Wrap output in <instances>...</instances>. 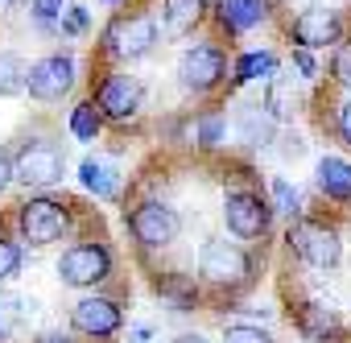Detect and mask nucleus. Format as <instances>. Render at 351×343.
Returning a JSON list of instances; mask_svg holds the SVG:
<instances>
[{
    "label": "nucleus",
    "mask_w": 351,
    "mask_h": 343,
    "mask_svg": "<svg viewBox=\"0 0 351 343\" xmlns=\"http://www.w3.org/2000/svg\"><path fill=\"white\" fill-rule=\"evenodd\" d=\"M75 87V58L71 54H46L29 67L25 75V91L38 99V104H54L62 99L66 91Z\"/></svg>",
    "instance_id": "nucleus-8"
},
{
    "label": "nucleus",
    "mask_w": 351,
    "mask_h": 343,
    "mask_svg": "<svg viewBox=\"0 0 351 343\" xmlns=\"http://www.w3.org/2000/svg\"><path fill=\"white\" fill-rule=\"evenodd\" d=\"M128 232H132V240L141 248H169L173 240H178V232H182V220H178V211H173L169 203L145 199L141 207H132Z\"/></svg>",
    "instance_id": "nucleus-1"
},
{
    "label": "nucleus",
    "mask_w": 351,
    "mask_h": 343,
    "mask_svg": "<svg viewBox=\"0 0 351 343\" xmlns=\"http://www.w3.org/2000/svg\"><path fill=\"white\" fill-rule=\"evenodd\" d=\"M95 108H99V116H112V120H128V116H136L141 112V104H145V87H141V79H132V75H108L104 83H99V91H95V99H91Z\"/></svg>",
    "instance_id": "nucleus-11"
},
{
    "label": "nucleus",
    "mask_w": 351,
    "mask_h": 343,
    "mask_svg": "<svg viewBox=\"0 0 351 343\" xmlns=\"http://www.w3.org/2000/svg\"><path fill=\"white\" fill-rule=\"evenodd\" d=\"M17 269H21V248H17L13 240H5V236H0V281L17 277Z\"/></svg>",
    "instance_id": "nucleus-27"
},
{
    "label": "nucleus",
    "mask_w": 351,
    "mask_h": 343,
    "mask_svg": "<svg viewBox=\"0 0 351 343\" xmlns=\"http://www.w3.org/2000/svg\"><path fill=\"white\" fill-rule=\"evenodd\" d=\"M199 273L211 281V285H236L248 277V257L240 244H228V240H207L203 252H199Z\"/></svg>",
    "instance_id": "nucleus-10"
},
{
    "label": "nucleus",
    "mask_w": 351,
    "mask_h": 343,
    "mask_svg": "<svg viewBox=\"0 0 351 343\" xmlns=\"http://www.w3.org/2000/svg\"><path fill=\"white\" fill-rule=\"evenodd\" d=\"M339 137H343V141L351 145V104H347V108L339 112Z\"/></svg>",
    "instance_id": "nucleus-35"
},
{
    "label": "nucleus",
    "mask_w": 351,
    "mask_h": 343,
    "mask_svg": "<svg viewBox=\"0 0 351 343\" xmlns=\"http://www.w3.org/2000/svg\"><path fill=\"white\" fill-rule=\"evenodd\" d=\"M87 25H91V13L87 9H66V13H58V29L66 34V38H83L87 34Z\"/></svg>",
    "instance_id": "nucleus-26"
},
{
    "label": "nucleus",
    "mask_w": 351,
    "mask_h": 343,
    "mask_svg": "<svg viewBox=\"0 0 351 343\" xmlns=\"http://www.w3.org/2000/svg\"><path fill=\"white\" fill-rule=\"evenodd\" d=\"M42 343H75V339L62 335V331H50V335H42Z\"/></svg>",
    "instance_id": "nucleus-36"
},
{
    "label": "nucleus",
    "mask_w": 351,
    "mask_h": 343,
    "mask_svg": "<svg viewBox=\"0 0 351 343\" xmlns=\"http://www.w3.org/2000/svg\"><path fill=\"white\" fill-rule=\"evenodd\" d=\"M99 128H104V116H99V108H95L91 99L79 104V108L71 112V137H79V141H95Z\"/></svg>",
    "instance_id": "nucleus-23"
},
{
    "label": "nucleus",
    "mask_w": 351,
    "mask_h": 343,
    "mask_svg": "<svg viewBox=\"0 0 351 343\" xmlns=\"http://www.w3.org/2000/svg\"><path fill=\"white\" fill-rule=\"evenodd\" d=\"M161 17H165V34L182 38L207 17V0H161Z\"/></svg>",
    "instance_id": "nucleus-15"
},
{
    "label": "nucleus",
    "mask_w": 351,
    "mask_h": 343,
    "mask_svg": "<svg viewBox=\"0 0 351 343\" xmlns=\"http://www.w3.org/2000/svg\"><path fill=\"white\" fill-rule=\"evenodd\" d=\"M149 335H153V331H149V327H136V331H132V339H128V343H149Z\"/></svg>",
    "instance_id": "nucleus-37"
},
{
    "label": "nucleus",
    "mask_w": 351,
    "mask_h": 343,
    "mask_svg": "<svg viewBox=\"0 0 351 343\" xmlns=\"http://www.w3.org/2000/svg\"><path fill=\"white\" fill-rule=\"evenodd\" d=\"M21 322H25V302H21L17 294H5V289H0V339H9Z\"/></svg>",
    "instance_id": "nucleus-24"
},
{
    "label": "nucleus",
    "mask_w": 351,
    "mask_h": 343,
    "mask_svg": "<svg viewBox=\"0 0 351 343\" xmlns=\"http://www.w3.org/2000/svg\"><path fill=\"white\" fill-rule=\"evenodd\" d=\"M112 273V252L95 240H83V244H71L58 261V277L75 289H87V285H99L104 277Z\"/></svg>",
    "instance_id": "nucleus-4"
},
{
    "label": "nucleus",
    "mask_w": 351,
    "mask_h": 343,
    "mask_svg": "<svg viewBox=\"0 0 351 343\" xmlns=\"http://www.w3.org/2000/svg\"><path fill=\"white\" fill-rule=\"evenodd\" d=\"M173 343H207L203 335H182V339H173Z\"/></svg>",
    "instance_id": "nucleus-38"
},
{
    "label": "nucleus",
    "mask_w": 351,
    "mask_h": 343,
    "mask_svg": "<svg viewBox=\"0 0 351 343\" xmlns=\"http://www.w3.org/2000/svg\"><path fill=\"white\" fill-rule=\"evenodd\" d=\"M104 46L112 58L120 62H136L145 58L153 46H157V21L149 13H128V17H116L108 29H104Z\"/></svg>",
    "instance_id": "nucleus-2"
},
{
    "label": "nucleus",
    "mask_w": 351,
    "mask_h": 343,
    "mask_svg": "<svg viewBox=\"0 0 351 343\" xmlns=\"http://www.w3.org/2000/svg\"><path fill=\"white\" fill-rule=\"evenodd\" d=\"M236 132H240V141H244L248 149H265L277 128H273V120H269L265 108H244L240 120H236Z\"/></svg>",
    "instance_id": "nucleus-20"
},
{
    "label": "nucleus",
    "mask_w": 351,
    "mask_h": 343,
    "mask_svg": "<svg viewBox=\"0 0 351 343\" xmlns=\"http://www.w3.org/2000/svg\"><path fill=\"white\" fill-rule=\"evenodd\" d=\"M219 137H223V116H203L199 120V145H219Z\"/></svg>",
    "instance_id": "nucleus-31"
},
{
    "label": "nucleus",
    "mask_w": 351,
    "mask_h": 343,
    "mask_svg": "<svg viewBox=\"0 0 351 343\" xmlns=\"http://www.w3.org/2000/svg\"><path fill=\"white\" fill-rule=\"evenodd\" d=\"M293 67H298V75H306V79H314V75H318V67H314L310 50H293Z\"/></svg>",
    "instance_id": "nucleus-32"
},
{
    "label": "nucleus",
    "mask_w": 351,
    "mask_h": 343,
    "mask_svg": "<svg viewBox=\"0 0 351 343\" xmlns=\"http://www.w3.org/2000/svg\"><path fill=\"white\" fill-rule=\"evenodd\" d=\"M298 104H302V95H298V83L293 79H269V87H265V112H269V120H293V112H298Z\"/></svg>",
    "instance_id": "nucleus-18"
},
{
    "label": "nucleus",
    "mask_w": 351,
    "mask_h": 343,
    "mask_svg": "<svg viewBox=\"0 0 351 343\" xmlns=\"http://www.w3.org/2000/svg\"><path fill=\"white\" fill-rule=\"evenodd\" d=\"M9 182H13V157H9V149H0V191Z\"/></svg>",
    "instance_id": "nucleus-33"
},
{
    "label": "nucleus",
    "mask_w": 351,
    "mask_h": 343,
    "mask_svg": "<svg viewBox=\"0 0 351 343\" xmlns=\"http://www.w3.org/2000/svg\"><path fill=\"white\" fill-rule=\"evenodd\" d=\"M25 75H29V67H25V58L17 50H0V99L21 95L25 91Z\"/></svg>",
    "instance_id": "nucleus-22"
},
{
    "label": "nucleus",
    "mask_w": 351,
    "mask_h": 343,
    "mask_svg": "<svg viewBox=\"0 0 351 343\" xmlns=\"http://www.w3.org/2000/svg\"><path fill=\"white\" fill-rule=\"evenodd\" d=\"M273 199H277V211H285V215L298 211V187L289 178H273Z\"/></svg>",
    "instance_id": "nucleus-28"
},
{
    "label": "nucleus",
    "mask_w": 351,
    "mask_h": 343,
    "mask_svg": "<svg viewBox=\"0 0 351 343\" xmlns=\"http://www.w3.org/2000/svg\"><path fill=\"white\" fill-rule=\"evenodd\" d=\"M79 182L95 195V199H116L120 195V174H116V165H108L104 157H87L79 165Z\"/></svg>",
    "instance_id": "nucleus-17"
},
{
    "label": "nucleus",
    "mask_w": 351,
    "mask_h": 343,
    "mask_svg": "<svg viewBox=\"0 0 351 343\" xmlns=\"http://www.w3.org/2000/svg\"><path fill=\"white\" fill-rule=\"evenodd\" d=\"M330 71H335L339 87H343V91H351V42H343V46L335 50V62H330Z\"/></svg>",
    "instance_id": "nucleus-29"
},
{
    "label": "nucleus",
    "mask_w": 351,
    "mask_h": 343,
    "mask_svg": "<svg viewBox=\"0 0 351 343\" xmlns=\"http://www.w3.org/2000/svg\"><path fill=\"white\" fill-rule=\"evenodd\" d=\"M71 318H75V327L83 331V335H116L120 331V322H124V314H120V306L116 302H108V298H83L75 310H71Z\"/></svg>",
    "instance_id": "nucleus-13"
},
{
    "label": "nucleus",
    "mask_w": 351,
    "mask_h": 343,
    "mask_svg": "<svg viewBox=\"0 0 351 343\" xmlns=\"http://www.w3.org/2000/svg\"><path fill=\"white\" fill-rule=\"evenodd\" d=\"M281 153H285V157H302V153H306V145H302V137H285V145H281Z\"/></svg>",
    "instance_id": "nucleus-34"
},
{
    "label": "nucleus",
    "mask_w": 351,
    "mask_h": 343,
    "mask_svg": "<svg viewBox=\"0 0 351 343\" xmlns=\"http://www.w3.org/2000/svg\"><path fill=\"white\" fill-rule=\"evenodd\" d=\"M223 343H273V335L261 331V327H252V322H232L223 331Z\"/></svg>",
    "instance_id": "nucleus-25"
},
{
    "label": "nucleus",
    "mask_w": 351,
    "mask_h": 343,
    "mask_svg": "<svg viewBox=\"0 0 351 343\" xmlns=\"http://www.w3.org/2000/svg\"><path fill=\"white\" fill-rule=\"evenodd\" d=\"M0 5H5V0H0Z\"/></svg>",
    "instance_id": "nucleus-40"
},
{
    "label": "nucleus",
    "mask_w": 351,
    "mask_h": 343,
    "mask_svg": "<svg viewBox=\"0 0 351 343\" xmlns=\"http://www.w3.org/2000/svg\"><path fill=\"white\" fill-rule=\"evenodd\" d=\"M277 75V54L273 50H244L236 58V83H256Z\"/></svg>",
    "instance_id": "nucleus-21"
},
{
    "label": "nucleus",
    "mask_w": 351,
    "mask_h": 343,
    "mask_svg": "<svg viewBox=\"0 0 351 343\" xmlns=\"http://www.w3.org/2000/svg\"><path fill=\"white\" fill-rule=\"evenodd\" d=\"M269 17V0H223L219 5V21L228 34H248Z\"/></svg>",
    "instance_id": "nucleus-14"
},
{
    "label": "nucleus",
    "mask_w": 351,
    "mask_h": 343,
    "mask_svg": "<svg viewBox=\"0 0 351 343\" xmlns=\"http://www.w3.org/2000/svg\"><path fill=\"white\" fill-rule=\"evenodd\" d=\"M289 34H293L298 50H322V46H335L343 38V21L330 9H310L289 25Z\"/></svg>",
    "instance_id": "nucleus-12"
},
{
    "label": "nucleus",
    "mask_w": 351,
    "mask_h": 343,
    "mask_svg": "<svg viewBox=\"0 0 351 343\" xmlns=\"http://www.w3.org/2000/svg\"><path fill=\"white\" fill-rule=\"evenodd\" d=\"M269 220H273V207L252 191H232L223 199V224L236 240H261L269 232Z\"/></svg>",
    "instance_id": "nucleus-7"
},
{
    "label": "nucleus",
    "mask_w": 351,
    "mask_h": 343,
    "mask_svg": "<svg viewBox=\"0 0 351 343\" xmlns=\"http://www.w3.org/2000/svg\"><path fill=\"white\" fill-rule=\"evenodd\" d=\"M302 335L306 339H314V343H326V339H339L343 335V322H339V314L330 310V306H306L302 310Z\"/></svg>",
    "instance_id": "nucleus-19"
},
{
    "label": "nucleus",
    "mask_w": 351,
    "mask_h": 343,
    "mask_svg": "<svg viewBox=\"0 0 351 343\" xmlns=\"http://www.w3.org/2000/svg\"><path fill=\"white\" fill-rule=\"evenodd\" d=\"M318 191H322L326 199H335V203H347V199H351V161L326 153V157L318 161Z\"/></svg>",
    "instance_id": "nucleus-16"
},
{
    "label": "nucleus",
    "mask_w": 351,
    "mask_h": 343,
    "mask_svg": "<svg viewBox=\"0 0 351 343\" xmlns=\"http://www.w3.org/2000/svg\"><path fill=\"white\" fill-rule=\"evenodd\" d=\"M58 13H62V0H34V21L42 29H54L58 25Z\"/></svg>",
    "instance_id": "nucleus-30"
},
{
    "label": "nucleus",
    "mask_w": 351,
    "mask_h": 343,
    "mask_svg": "<svg viewBox=\"0 0 351 343\" xmlns=\"http://www.w3.org/2000/svg\"><path fill=\"white\" fill-rule=\"evenodd\" d=\"M289 248H293L306 265H314V269H335L339 257H343L339 232L326 228V224H318V220H298V224L289 228Z\"/></svg>",
    "instance_id": "nucleus-3"
},
{
    "label": "nucleus",
    "mask_w": 351,
    "mask_h": 343,
    "mask_svg": "<svg viewBox=\"0 0 351 343\" xmlns=\"http://www.w3.org/2000/svg\"><path fill=\"white\" fill-rule=\"evenodd\" d=\"M17 228L29 244H54L62 240V232L71 228V215L62 203L54 199H29L21 211H17Z\"/></svg>",
    "instance_id": "nucleus-9"
},
{
    "label": "nucleus",
    "mask_w": 351,
    "mask_h": 343,
    "mask_svg": "<svg viewBox=\"0 0 351 343\" xmlns=\"http://www.w3.org/2000/svg\"><path fill=\"white\" fill-rule=\"evenodd\" d=\"M104 5H120V0H104Z\"/></svg>",
    "instance_id": "nucleus-39"
},
{
    "label": "nucleus",
    "mask_w": 351,
    "mask_h": 343,
    "mask_svg": "<svg viewBox=\"0 0 351 343\" xmlns=\"http://www.w3.org/2000/svg\"><path fill=\"white\" fill-rule=\"evenodd\" d=\"M223 71H228V58H223V50L211 46V42H199V46L182 50V58H178V83H182L186 91H195V95L215 91L219 79H223Z\"/></svg>",
    "instance_id": "nucleus-5"
},
{
    "label": "nucleus",
    "mask_w": 351,
    "mask_h": 343,
    "mask_svg": "<svg viewBox=\"0 0 351 343\" xmlns=\"http://www.w3.org/2000/svg\"><path fill=\"white\" fill-rule=\"evenodd\" d=\"M62 174H66V157H62V149H54L46 141L25 145L13 161V182H25V187H54V182H62Z\"/></svg>",
    "instance_id": "nucleus-6"
}]
</instances>
